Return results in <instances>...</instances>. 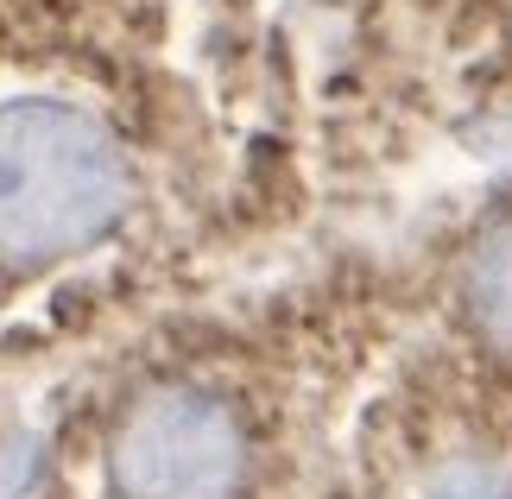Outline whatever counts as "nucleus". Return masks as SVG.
Listing matches in <instances>:
<instances>
[{"instance_id":"obj_1","label":"nucleus","mask_w":512,"mask_h":499,"mask_svg":"<svg viewBox=\"0 0 512 499\" xmlns=\"http://www.w3.org/2000/svg\"><path fill=\"white\" fill-rule=\"evenodd\" d=\"M127 209L121 146L70 102L0 108V253L57 259L108 234Z\"/></svg>"},{"instance_id":"obj_2","label":"nucleus","mask_w":512,"mask_h":499,"mask_svg":"<svg viewBox=\"0 0 512 499\" xmlns=\"http://www.w3.org/2000/svg\"><path fill=\"white\" fill-rule=\"evenodd\" d=\"M241 462L234 411L190 386L140 398L114 436V481L127 499H228Z\"/></svg>"},{"instance_id":"obj_3","label":"nucleus","mask_w":512,"mask_h":499,"mask_svg":"<svg viewBox=\"0 0 512 499\" xmlns=\"http://www.w3.org/2000/svg\"><path fill=\"white\" fill-rule=\"evenodd\" d=\"M468 310L487 329V342L512 354V228L494 234L468 266Z\"/></svg>"},{"instance_id":"obj_4","label":"nucleus","mask_w":512,"mask_h":499,"mask_svg":"<svg viewBox=\"0 0 512 499\" xmlns=\"http://www.w3.org/2000/svg\"><path fill=\"white\" fill-rule=\"evenodd\" d=\"M443 499H506V481L487 474V468H456L443 481Z\"/></svg>"}]
</instances>
